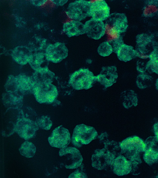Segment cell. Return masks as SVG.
Returning <instances> with one entry per match:
<instances>
[{"label":"cell","instance_id":"cell-30","mask_svg":"<svg viewBox=\"0 0 158 178\" xmlns=\"http://www.w3.org/2000/svg\"><path fill=\"white\" fill-rule=\"evenodd\" d=\"M104 144L105 149L113 153L116 156L117 155H118L116 152L118 151L119 150H120L119 143L114 141H112L110 142L108 141L104 143Z\"/></svg>","mask_w":158,"mask_h":178},{"label":"cell","instance_id":"cell-36","mask_svg":"<svg viewBox=\"0 0 158 178\" xmlns=\"http://www.w3.org/2000/svg\"><path fill=\"white\" fill-rule=\"evenodd\" d=\"M108 134L106 132H105L103 133H102L98 137V138H99L100 140V142H103V143L104 142V140H105V142L108 141H107L108 140L106 139H105L104 138L106 137H108Z\"/></svg>","mask_w":158,"mask_h":178},{"label":"cell","instance_id":"cell-11","mask_svg":"<svg viewBox=\"0 0 158 178\" xmlns=\"http://www.w3.org/2000/svg\"><path fill=\"white\" fill-rule=\"evenodd\" d=\"M59 155L66 157L65 167L69 169H77L82 163L83 158L80 151L73 147H66L60 149Z\"/></svg>","mask_w":158,"mask_h":178},{"label":"cell","instance_id":"cell-26","mask_svg":"<svg viewBox=\"0 0 158 178\" xmlns=\"http://www.w3.org/2000/svg\"><path fill=\"white\" fill-rule=\"evenodd\" d=\"M152 77L148 75L140 74L136 78V83L139 88L144 89L150 86L152 82Z\"/></svg>","mask_w":158,"mask_h":178},{"label":"cell","instance_id":"cell-29","mask_svg":"<svg viewBox=\"0 0 158 178\" xmlns=\"http://www.w3.org/2000/svg\"><path fill=\"white\" fill-rule=\"evenodd\" d=\"M158 12V7L154 4L149 3L146 5L143 10V14L146 17H149Z\"/></svg>","mask_w":158,"mask_h":178},{"label":"cell","instance_id":"cell-32","mask_svg":"<svg viewBox=\"0 0 158 178\" xmlns=\"http://www.w3.org/2000/svg\"><path fill=\"white\" fill-rule=\"evenodd\" d=\"M84 165L83 163L69 176V178H86L88 176L83 171Z\"/></svg>","mask_w":158,"mask_h":178},{"label":"cell","instance_id":"cell-19","mask_svg":"<svg viewBox=\"0 0 158 178\" xmlns=\"http://www.w3.org/2000/svg\"><path fill=\"white\" fill-rule=\"evenodd\" d=\"M32 53L28 47L24 46H18L13 50L11 56L13 59L17 63L25 65L28 63Z\"/></svg>","mask_w":158,"mask_h":178},{"label":"cell","instance_id":"cell-5","mask_svg":"<svg viewBox=\"0 0 158 178\" xmlns=\"http://www.w3.org/2000/svg\"><path fill=\"white\" fill-rule=\"evenodd\" d=\"M32 91L37 101L40 104L52 103L58 95L56 87L51 83L35 84Z\"/></svg>","mask_w":158,"mask_h":178},{"label":"cell","instance_id":"cell-20","mask_svg":"<svg viewBox=\"0 0 158 178\" xmlns=\"http://www.w3.org/2000/svg\"><path fill=\"white\" fill-rule=\"evenodd\" d=\"M54 75V74L46 67L35 71L32 79L34 85L51 83Z\"/></svg>","mask_w":158,"mask_h":178},{"label":"cell","instance_id":"cell-38","mask_svg":"<svg viewBox=\"0 0 158 178\" xmlns=\"http://www.w3.org/2000/svg\"><path fill=\"white\" fill-rule=\"evenodd\" d=\"M155 87L156 89L158 90V78L157 79L156 81Z\"/></svg>","mask_w":158,"mask_h":178},{"label":"cell","instance_id":"cell-27","mask_svg":"<svg viewBox=\"0 0 158 178\" xmlns=\"http://www.w3.org/2000/svg\"><path fill=\"white\" fill-rule=\"evenodd\" d=\"M97 51L98 54L103 57L108 56L113 52L112 46L108 41H103L100 44Z\"/></svg>","mask_w":158,"mask_h":178},{"label":"cell","instance_id":"cell-37","mask_svg":"<svg viewBox=\"0 0 158 178\" xmlns=\"http://www.w3.org/2000/svg\"><path fill=\"white\" fill-rule=\"evenodd\" d=\"M138 56L141 58L143 59H146L149 57V56L146 53L141 52L138 53Z\"/></svg>","mask_w":158,"mask_h":178},{"label":"cell","instance_id":"cell-18","mask_svg":"<svg viewBox=\"0 0 158 178\" xmlns=\"http://www.w3.org/2000/svg\"><path fill=\"white\" fill-rule=\"evenodd\" d=\"M3 104L10 109H18L22 106L23 95L18 92L8 91L3 95Z\"/></svg>","mask_w":158,"mask_h":178},{"label":"cell","instance_id":"cell-22","mask_svg":"<svg viewBox=\"0 0 158 178\" xmlns=\"http://www.w3.org/2000/svg\"><path fill=\"white\" fill-rule=\"evenodd\" d=\"M120 98L123 107L128 109L132 106H136L138 103L137 94L131 90H128L122 92Z\"/></svg>","mask_w":158,"mask_h":178},{"label":"cell","instance_id":"cell-31","mask_svg":"<svg viewBox=\"0 0 158 178\" xmlns=\"http://www.w3.org/2000/svg\"><path fill=\"white\" fill-rule=\"evenodd\" d=\"M113 49V52L116 53L120 47L123 44V40L121 35L114 37L109 41Z\"/></svg>","mask_w":158,"mask_h":178},{"label":"cell","instance_id":"cell-4","mask_svg":"<svg viewBox=\"0 0 158 178\" xmlns=\"http://www.w3.org/2000/svg\"><path fill=\"white\" fill-rule=\"evenodd\" d=\"M91 1L76 0L70 2L65 12L70 19L81 21L90 17Z\"/></svg>","mask_w":158,"mask_h":178},{"label":"cell","instance_id":"cell-25","mask_svg":"<svg viewBox=\"0 0 158 178\" xmlns=\"http://www.w3.org/2000/svg\"><path fill=\"white\" fill-rule=\"evenodd\" d=\"M19 150L22 156L27 158H31L35 155L36 148L32 142L26 141L21 145Z\"/></svg>","mask_w":158,"mask_h":178},{"label":"cell","instance_id":"cell-17","mask_svg":"<svg viewBox=\"0 0 158 178\" xmlns=\"http://www.w3.org/2000/svg\"><path fill=\"white\" fill-rule=\"evenodd\" d=\"M63 32L68 37L78 36L85 34L84 24L81 21L71 20L64 23Z\"/></svg>","mask_w":158,"mask_h":178},{"label":"cell","instance_id":"cell-28","mask_svg":"<svg viewBox=\"0 0 158 178\" xmlns=\"http://www.w3.org/2000/svg\"><path fill=\"white\" fill-rule=\"evenodd\" d=\"M39 128L49 130L52 125V123L50 118L45 116H41L37 118L35 121Z\"/></svg>","mask_w":158,"mask_h":178},{"label":"cell","instance_id":"cell-1","mask_svg":"<svg viewBox=\"0 0 158 178\" xmlns=\"http://www.w3.org/2000/svg\"><path fill=\"white\" fill-rule=\"evenodd\" d=\"M121 154L129 160L132 164L137 165L142 162L140 153L146 148L145 142L139 137L134 136L127 137L118 143Z\"/></svg>","mask_w":158,"mask_h":178},{"label":"cell","instance_id":"cell-24","mask_svg":"<svg viewBox=\"0 0 158 178\" xmlns=\"http://www.w3.org/2000/svg\"><path fill=\"white\" fill-rule=\"evenodd\" d=\"M133 52L130 47L123 44L115 53L120 61L126 62L131 60L134 57V54Z\"/></svg>","mask_w":158,"mask_h":178},{"label":"cell","instance_id":"cell-14","mask_svg":"<svg viewBox=\"0 0 158 178\" xmlns=\"http://www.w3.org/2000/svg\"><path fill=\"white\" fill-rule=\"evenodd\" d=\"M146 148L143 158L149 166L158 162V141L155 137H150L145 142Z\"/></svg>","mask_w":158,"mask_h":178},{"label":"cell","instance_id":"cell-16","mask_svg":"<svg viewBox=\"0 0 158 178\" xmlns=\"http://www.w3.org/2000/svg\"><path fill=\"white\" fill-rule=\"evenodd\" d=\"M111 167L115 175L122 176L127 175L131 172L132 164L131 161L121 154L114 159Z\"/></svg>","mask_w":158,"mask_h":178},{"label":"cell","instance_id":"cell-33","mask_svg":"<svg viewBox=\"0 0 158 178\" xmlns=\"http://www.w3.org/2000/svg\"><path fill=\"white\" fill-rule=\"evenodd\" d=\"M31 3L33 5L36 6H41L47 3V0H31Z\"/></svg>","mask_w":158,"mask_h":178},{"label":"cell","instance_id":"cell-35","mask_svg":"<svg viewBox=\"0 0 158 178\" xmlns=\"http://www.w3.org/2000/svg\"><path fill=\"white\" fill-rule=\"evenodd\" d=\"M153 130L155 137L158 141V122L155 123L153 125Z\"/></svg>","mask_w":158,"mask_h":178},{"label":"cell","instance_id":"cell-7","mask_svg":"<svg viewBox=\"0 0 158 178\" xmlns=\"http://www.w3.org/2000/svg\"><path fill=\"white\" fill-rule=\"evenodd\" d=\"M39 129L35 121L23 117L17 120L15 131L21 138L27 140L35 136Z\"/></svg>","mask_w":158,"mask_h":178},{"label":"cell","instance_id":"cell-10","mask_svg":"<svg viewBox=\"0 0 158 178\" xmlns=\"http://www.w3.org/2000/svg\"><path fill=\"white\" fill-rule=\"evenodd\" d=\"M71 140L69 130L62 125L55 128L48 138L49 144L51 146L60 149L67 147Z\"/></svg>","mask_w":158,"mask_h":178},{"label":"cell","instance_id":"cell-15","mask_svg":"<svg viewBox=\"0 0 158 178\" xmlns=\"http://www.w3.org/2000/svg\"><path fill=\"white\" fill-rule=\"evenodd\" d=\"M117 67L114 66H103L100 74L96 76L97 81L106 88L115 83L118 78Z\"/></svg>","mask_w":158,"mask_h":178},{"label":"cell","instance_id":"cell-34","mask_svg":"<svg viewBox=\"0 0 158 178\" xmlns=\"http://www.w3.org/2000/svg\"><path fill=\"white\" fill-rule=\"evenodd\" d=\"M51 1L55 5L62 6L66 3L68 0H52Z\"/></svg>","mask_w":158,"mask_h":178},{"label":"cell","instance_id":"cell-8","mask_svg":"<svg viewBox=\"0 0 158 178\" xmlns=\"http://www.w3.org/2000/svg\"><path fill=\"white\" fill-rule=\"evenodd\" d=\"M116 156L104 148L97 149L92 156V166L98 170H106L111 167L113 160Z\"/></svg>","mask_w":158,"mask_h":178},{"label":"cell","instance_id":"cell-2","mask_svg":"<svg viewBox=\"0 0 158 178\" xmlns=\"http://www.w3.org/2000/svg\"><path fill=\"white\" fill-rule=\"evenodd\" d=\"M97 81L96 76L88 68H81L71 74L69 83L77 90H88Z\"/></svg>","mask_w":158,"mask_h":178},{"label":"cell","instance_id":"cell-12","mask_svg":"<svg viewBox=\"0 0 158 178\" xmlns=\"http://www.w3.org/2000/svg\"><path fill=\"white\" fill-rule=\"evenodd\" d=\"M84 24L85 34L91 39L98 40L103 36L106 32V25L103 21L91 18Z\"/></svg>","mask_w":158,"mask_h":178},{"label":"cell","instance_id":"cell-39","mask_svg":"<svg viewBox=\"0 0 158 178\" xmlns=\"http://www.w3.org/2000/svg\"><path fill=\"white\" fill-rule=\"evenodd\" d=\"M155 177L156 178H158V173H157V175L156 176H155Z\"/></svg>","mask_w":158,"mask_h":178},{"label":"cell","instance_id":"cell-13","mask_svg":"<svg viewBox=\"0 0 158 178\" xmlns=\"http://www.w3.org/2000/svg\"><path fill=\"white\" fill-rule=\"evenodd\" d=\"M110 14V8L106 1H91L90 15L92 18L103 21L107 19Z\"/></svg>","mask_w":158,"mask_h":178},{"label":"cell","instance_id":"cell-23","mask_svg":"<svg viewBox=\"0 0 158 178\" xmlns=\"http://www.w3.org/2000/svg\"><path fill=\"white\" fill-rule=\"evenodd\" d=\"M46 61H47L44 53L37 52L32 54L30 57L28 63L32 68L35 71L45 68L42 65L46 62Z\"/></svg>","mask_w":158,"mask_h":178},{"label":"cell","instance_id":"cell-21","mask_svg":"<svg viewBox=\"0 0 158 178\" xmlns=\"http://www.w3.org/2000/svg\"><path fill=\"white\" fill-rule=\"evenodd\" d=\"M15 81L17 91L21 94L31 90H33L34 84L31 78L25 75L19 74L16 76Z\"/></svg>","mask_w":158,"mask_h":178},{"label":"cell","instance_id":"cell-3","mask_svg":"<svg viewBox=\"0 0 158 178\" xmlns=\"http://www.w3.org/2000/svg\"><path fill=\"white\" fill-rule=\"evenodd\" d=\"M94 128L84 124L77 125L73 129L71 138L72 144L77 148L89 144L98 137Z\"/></svg>","mask_w":158,"mask_h":178},{"label":"cell","instance_id":"cell-9","mask_svg":"<svg viewBox=\"0 0 158 178\" xmlns=\"http://www.w3.org/2000/svg\"><path fill=\"white\" fill-rule=\"evenodd\" d=\"M68 51V49L64 43L56 42L47 46L44 53L48 61L57 63L67 57Z\"/></svg>","mask_w":158,"mask_h":178},{"label":"cell","instance_id":"cell-6","mask_svg":"<svg viewBox=\"0 0 158 178\" xmlns=\"http://www.w3.org/2000/svg\"><path fill=\"white\" fill-rule=\"evenodd\" d=\"M127 23V18L124 14L114 12L110 14L105 24L109 35L114 37L120 35L125 31Z\"/></svg>","mask_w":158,"mask_h":178}]
</instances>
